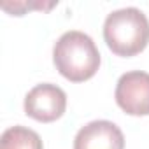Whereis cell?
Segmentation results:
<instances>
[{"instance_id":"obj_6","label":"cell","mask_w":149,"mask_h":149,"mask_svg":"<svg viewBox=\"0 0 149 149\" xmlns=\"http://www.w3.org/2000/svg\"><path fill=\"white\" fill-rule=\"evenodd\" d=\"M0 149H44L42 140L32 128L16 125L7 128L0 137Z\"/></svg>"},{"instance_id":"obj_1","label":"cell","mask_w":149,"mask_h":149,"mask_svg":"<svg viewBox=\"0 0 149 149\" xmlns=\"http://www.w3.org/2000/svg\"><path fill=\"white\" fill-rule=\"evenodd\" d=\"M56 70L70 83L91 79L100 67V51L93 39L79 30L65 32L53 47Z\"/></svg>"},{"instance_id":"obj_2","label":"cell","mask_w":149,"mask_h":149,"mask_svg":"<svg viewBox=\"0 0 149 149\" xmlns=\"http://www.w3.org/2000/svg\"><path fill=\"white\" fill-rule=\"evenodd\" d=\"M104 40L118 56H135L149 42V19L137 7H123L107 14Z\"/></svg>"},{"instance_id":"obj_4","label":"cell","mask_w":149,"mask_h":149,"mask_svg":"<svg viewBox=\"0 0 149 149\" xmlns=\"http://www.w3.org/2000/svg\"><path fill=\"white\" fill-rule=\"evenodd\" d=\"M116 104L130 116H149V74L144 70L126 72L116 84Z\"/></svg>"},{"instance_id":"obj_5","label":"cell","mask_w":149,"mask_h":149,"mask_svg":"<svg viewBox=\"0 0 149 149\" xmlns=\"http://www.w3.org/2000/svg\"><path fill=\"white\" fill-rule=\"evenodd\" d=\"M74 149H125V135L116 123L95 119L77 132Z\"/></svg>"},{"instance_id":"obj_3","label":"cell","mask_w":149,"mask_h":149,"mask_svg":"<svg viewBox=\"0 0 149 149\" xmlns=\"http://www.w3.org/2000/svg\"><path fill=\"white\" fill-rule=\"evenodd\" d=\"M25 114L40 123H53L60 119L67 109V93L51 83L33 86L25 97Z\"/></svg>"}]
</instances>
